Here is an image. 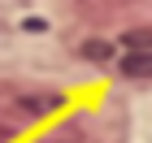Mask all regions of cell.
<instances>
[{"label":"cell","mask_w":152,"mask_h":143,"mask_svg":"<svg viewBox=\"0 0 152 143\" xmlns=\"http://www.w3.org/2000/svg\"><path fill=\"white\" fill-rule=\"evenodd\" d=\"M22 130H26V113H13L0 104V143H13Z\"/></svg>","instance_id":"7a4b0ae2"},{"label":"cell","mask_w":152,"mask_h":143,"mask_svg":"<svg viewBox=\"0 0 152 143\" xmlns=\"http://www.w3.org/2000/svg\"><path fill=\"white\" fill-rule=\"evenodd\" d=\"M83 57H91V61H104V57H109V44H100V39H96V44H87V48H83Z\"/></svg>","instance_id":"3957f363"},{"label":"cell","mask_w":152,"mask_h":143,"mask_svg":"<svg viewBox=\"0 0 152 143\" xmlns=\"http://www.w3.org/2000/svg\"><path fill=\"white\" fill-rule=\"evenodd\" d=\"M117 65H122L126 78H152V48H135V52H126Z\"/></svg>","instance_id":"6da1fadb"}]
</instances>
